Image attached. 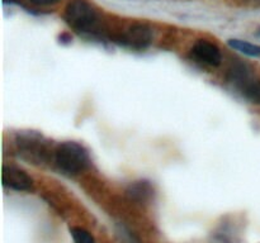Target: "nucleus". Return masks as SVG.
Here are the masks:
<instances>
[{
	"mask_svg": "<svg viewBox=\"0 0 260 243\" xmlns=\"http://www.w3.org/2000/svg\"><path fill=\"white\" fill-rule=\"evenodd\" d=\"M69 27L86 38L102 39L106 34V25L99 10L88 0H71L63 14Z\"/></svg>",
	"mask_w": 260,
	"mask_h": 243,
	"instance_id": "f257e3e1",
	"label": "nucleus"
},
{
	"mask_svg": "<svg viewBox=\"0 0 260 243\" xmlns=\"http://www.w3.org/2000/svg\"><path fill=\"white\" fill-rule=\"evenodd\" d=\"M53 161L62 174L75 176L90 166V156L83 144L74 141L62 142L53 151Z\"/></svg>",
	"mask_w": 260,
	"mask_h": 243,
	"instance_id": "f03ea898",
	"label": "nucleus"
},
{
	"mask_svg": "<svg viewBox=\"0 0 260 243\" xmlns=\"http://www.w3.org/2000/svg\"><path fill=\"white\" fill-rule=\"evenodd\" d=\"M152 39H154L152 28L147 24L137 23L124 29L117 37L116 42L128 48H134V50H145L151 45Z\"/></svg>",
	"mask_w": 260,
	"mask_h": 243,
	"instance_id": "7ed1b4c3",
	"label": "nucleus"
},
{
	"mask_svg": "<svg viewBox=\"0 0 260 243\" xmlns=\"http://www.w3.org/2000/svg\"><path fill=\"white\" fill-rule=\"evenodd\" d=\"M3 185L15 191H32L33 180L22 169L13 165H4L2 172Z\"/></svg>",
	"mask_w": 260,
	"mask_h": 243,
	"instance_id": "20e7f679",
	"label": "nucleus"
},
{
	"mask_svg": "<svg viewBox=\"0 0 260 243\" xmlns=\"http://www.w3.org/2000/svg\"><path fill=\"white\" fill-rule=\"evenodd\" d=\"M192 56L200 62L212 67L220 66L222 61L220 48L206 39H200L194 43L192 47Z\"/></svg>",
	"mask_w": 260,
	"mask_h": 243,
	"instance_id": "39448f33",
	"label": "nucleus"
},
{
	"mask_svg": "<svg viewBox=\"0 0 260 243\" xmlns=\"http://www.w3.org/2000/svg\"><path fill=\"white\" fill-rule=\"evenodd\" d=\"M17 144L23 153L30 156V158H42L45 154V147H43L42 136L36 132H25L19 133L17 138Z\"/></svg>",
	"mask_w": 260,
	"mask_h": 243,
	"instance_id": "423d86ee",
	"label": "nucleus"
},
{
	"mask_svg": "<svg viewBox=\"0 0 260 243\" xmlns=\"http://www.w3.org/2000/svg\"><path fill=\"white\" fill-rule=\"evenodd\" d=\"M154 194V189L149 181H136L135 184L129 185L127 189V195L131 200L137 202H145L150 199Z\"/></svg>",
	"mask_w": 260,
	"mask_h": 243,
	"instance_id": "0eeeda50",
	"label": "nucleus"
},
{
	"mask_svg": "<svg viewBox=\"0 0 260 243\" xmlns=\"http://www.w3.org/2000/svg\"><path fill=\"white\" fill-rule=\"evenodd\" d=\"M229 46L233 50L239 51L240 53L249 56V57H260V46L248 42V40L238 39V38H231L229 39Z\"/></svg>",
	"mask_w": 260,
	"mask_h": 243,
	"instance_id": "6e6552de",
	"label": "nucleus"
},
{
	"mask_svg": "<svg viewBox=\"0 0 260 243\" xmlns=\"http://www.w3.org/2000/svg\"><path fill=\"white\" fill-rule=\"evenodd\" d=\"M243 95L251 103L259 104L260 105V80L254 77L245 88L243 89Z\"/></svg>",
	"mask_w": 260,
	"mask_h": 243,
	"instance_id": "1a4fd4ad",
	"label": "nucleus"
},
{
	"mask_svg": "<svg viewBox=\"0 0 260 243\" xmlns=\"http://www.w3.org/2000/svg\"><path fill=\"white\" fill-rule=\"evenodd\" d=\"M70 233L74 239V243H95L93 235L88 230L84 229V228L73 227L70 228Z\"/></svg>",
	"mask_w": 260,
	"mask_h": 243,
	"instance_id": "9d476101",
	"label": "nucleus"
},
{
	"mask_svg": "<svg viewBox=\"0 0 260 243\" xmlns=\"http://www.w3.org/2000/svg\"><path fill=\"white\" fill-rule=\"evenodd\" d=\"M36 7H50V5L57 4L60 0H29Z\"/></svg>",
	"mask_w": 260,
	"mask_h": 243,
	"instance_id": "9b49d317",
	"label": "nucleus"
},
{
	"mask_svg": "<svg viewBox=\"0 0 260 243\" xmlns=\"http://www.w3.org/2000/svg\"><path fill=\"white\" fill-rule=\"evenodd\" d=\"M60 39H62V43L63 42H70L71 37L68 34V33H62V34L60 35Z\"/></svg>",
	"mask_w": 260,
	"mask_h": 243,
	"instance_id": "f8f14e48",
	"label": "nucleus"
},
{
	"mask_svg": "<svg viewBox=\"0 0 260 243\" xmlns=\"http://www.w3.org/2000/svg\"><path fill=\"white\" fill-rule=\"evenodd\" d=\"M3 2H4L5 4H13V3H17V2H19V0H3Z\"/></svg>",
	"mask_w": 260,
	"mask_h": 243,
	"instance_id": "ddd939ff",
	"label": "nucleus"
},
{
	"mask_svg": "<svg viewBox=\"0 0 260 243\" xmlns=\"http://www.w3.org/2000/svg\"><path fill=\"white\" fill-rule=\"evenodd\" d=\"M259 34H260V29H259Z\"/></svg>",
	"mask_w": 260,
	"mask_h": 243,
	"instance_id": "4468645a",
	"label": "nucleus"
}]
</instances>
